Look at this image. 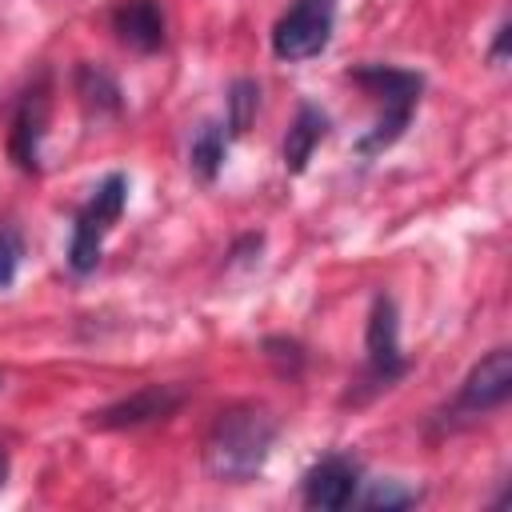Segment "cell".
Instances as JSON below:
<instances>
[{
	"mask_svg": "<svg viewBox=\"0 0 512 512\" xmlns=\"http://www.w3.org/2000/svg\"><path fill=\"white\" fill-rule=\"evenodd\" d=\"M272 440H276V420L256 404H236L216 416L204 440V468L220 484H244L264 468Z\"/></svg>",
	"mask_w": 512,
	"mask_h": 512,
	"instance_id": "1",
	"label": "cell"
},
{
	"mask_svg": "<svg viewBox=\"0 0 512 512\" xmlns=\"http://www.w3.org/2000/svg\"><path fill=\"white\" fill-rule=\"evenodd\" d=\"M368 96H376L384 104L380 120L372 124V132L360 136L356 152L372 156V152H384L388 144L400 140V132L408 128L412 120V108L420 100V88H424V76L420 72H408V68H392V64H360L348 72Z\"/></svg>",
	"mask_w": 512,
	"mask_h": 512,
	"instance_id": "2",
	"label": "cell"
},
{
	"mask_svg": "<svg viewBox=\"0 0 512 512\" xmlns=\"http://www.w3.org/2000/svg\"><path fill=\"white\" fill-rule=\"evenodd\" d=\"M124 200H128V180H124L120 172H112V176L92 192V200L80 208V216H76V224H72V244H68V264H72V272H92V268L100 264L104 236H108L112 224L120 220Z\"/></svg>",
	"mask_w": 512,
	"mask_h": 512,
	"instance_id": "3",
	"label": "cell"
},
{
	"mask_svg": "<svg viewBox=\"0 0 512 512\" xmlns=\"http://www.w3.org/2000/svg\"><path fill=\"white\" fill-rule=\"evenodd\" d=\"M336 20V0H292V8L272 28V52L288 64L312 60L328 48Z\"/></svg>",
	"mask_w": 512,
	"mask_h": 512,
	"instance_id": "4",
	"label": "cell"
},
{
	"mask_svg": "<svg viewBox=\"0 0 512 512\" xmlns=\"http://www.w3.org/2000/svg\"><path fill=\"white\" fill-rule=\"evenodd\" d=\"M184 396H188V388H180V384H148V388H140V392H132V396L108 404L104 412H96L92 424H96V428H136V424H152V420L172 416V412L184 404Z\"/></svg>",
	"mask_w": 512,
	"mask_h": 512,
	"instance_id": "5",
	"label": "cell"
},
{
	"mask_svg": "<svg viewBox=\"0 0 512 512\" xmlns=\"http://www.w3.org/2000/svg\"><path fill=\"white\" fill-rule=\"evenodd\" d=\"M356 484H360V464L352 456H324L304 476V504L308 508L336 512V508L352 504Z\"/></svg>",
	"mask_w": 512,
	"mask_h": 512,
	"instance_id": "6",
	"label": "cell"
},
{
	"mask_svg": "<svg viewBox=\"0 0 512 512\" xmlns=\"http://www.w3.org/2000/svg\"><path fill=\"white\" fill-rule=\"evenodd\" d=\"M368 368L380 384L404 376L408 360L400 352V324H396V304L388 296H376L372 316H368Z\"/></svg>",
	"mask_w": 512,
	"mask_h": 512,
	"instance_id": "7",
	"label": "cell"
},
{
	"mask_svg": "<svg viewBox=\"0 0 512 512\" xmlns=\"http://www.w3.org/2000/svg\"><path fill=\"white\" fill-rule=\"evenodd\" d=\"M512 396V352L492 348L464 380L460 388V408L468 412H492Z\"/></svg>",
	"mask_w": 512,
	"mask_h": 512,
	"instance_id": "8",
	"label": "cell"
},
{
	"mask_svg": "<svg viewBox=\"0 0 512 512\" xmlns=\"http://www.w3.org/2000/svg\"><path fill=\"white\" fill-rule=\"evenodd\" d=\"M44 124H48V96H44V84L24 92L16 116H12V160L24 168V172H36L40 168V136H44Z\"/></svg>",
	"mask_w": 512,
	"mask_h": 512,
	"instance_id": "9",
	"label": "cell"
},
{
	"mask_svg": "<svg viewBox=\"0 0 512 512\" xmlns=\"http://www.w3.org/2000/svg\"><path fill=\"white\" fill-rule=\"evenodd\" d=\"M112 28H116L120 44H128L136 52H156L164 44V8H160V0H124L112 12Z\"/></svg>",
	"mask_w": 512,
	"mask_h": 512,
	"instance_id": "10",
	"label": "cell"
},
{
	"mask_svg": "<svg viewBox=\"0 0 512 512\" xmlns=\"http://www.w3.org/2000/svg\"><path fill=\"white\" fill-rule=\"evenodd\" d=\"M328 136V116L312 104V100H304L300 108H296V120H292V128H288V136H284V168L296 176V172H304L308 168V160H312V152H316V144Z\"/></svg>",
	"mask_w": 512,
	"mask_h": 512,
	"instance_id": "11",
	"label": "cell"
},
{
	"mask_svg": "<svg viewBox=\"0 0 512 512\" xmlns=\"http://www.w3.org/2000/svg\"><path fill=\"white\" fill-rule=\"evenodd\" d=\"M224 152H228L224 124H216V120L200 124V132L192 136V168H196L204 180H216V172H220V164H224Z\"/></svg>",
	"mask_w": 512,
	"mask_h": 512,
	"instance_id": "12",
	"label": "cell"
},
{
	"mask_svg": "<svg viewBox=\"0 0 512 512\" xmlns=\"http://www.w3.org/2000/svg\"><path fill=\"white\" fill-rule=\"evenodd\" d=\"M76 92L84 96V104L88 108H104V112H116L120 108V88H116V80L104 72V68H96V64H80V72H76Z\"/></svg>",
	"mask_w": 512,
	"mask_h": 512,
	"instance_id": "13",
	"label": "cell"
},
{
	"mask_svg": "<svg viewBox=\"0 0 512 512\" xmlns=\"http://www.w3.org/2000/svg\"><path fill=\"white\" fill-rule=\"evenodd\" d=\"M256 104H260V88L256 80H236L232 84V96H228V128L240 136L248 132L252 116H256Z\"/></svg>",
	"mask_w": 512,
	"mask_h": 512,
	"instance_id": "14",
	"label": "cell"
},
{
	"mask_svg": "<svg viewBox=\"0 0 512 512\" xmlns=\"http://www.w3.org/2000/svg\"><path fill=\"white\" fill-rule=\"evenodd\" d=\"M420 500V492L416 488H404L400 480H376L372 488H368V496H364V508H372V512H396V508H408V504H416Z\"/></svg>",
	"mask_w": 512,
	"mask_h": 512,
	"instance_id": "15",
	"label": "cell"
},
{
	"mask_svg": "<svg viewBox=\"0 0 512 512\" xmlns=\"http://www.w3.org/2000/svg\"><path fill=\"white\" fill-rule=\"evenodd\" d=\"M20 256H24V248H20V236H16L12 228H0V288H8V284L16 280Z\"/></svg>",
	"mask_w": 512,
	"mask_h": 512,
	"instance_id": "16",
	"label": "cell"
},
{
	"mask_svg": "<svg viewBox=\"0 0 512 512\" xmlns=\"http://www.w3.org/2000/svg\"><path fill=\"white\" fill-rule=\"evenodd\" d=\"M504 48H508V24H500V32H496V48H492V60H504Z\"/></svg>",
	"mask_w": 512,
	"mask_h": 512,
	"instance_id": "17",
	"label": "cell"
},
{
	"mask_svg": "<svg viewBox=\"0 0 512 512\" xmlns=\"http://www.w3.org/2000/svg\"><path fill=\"white\" fill-rule=\"evenodd\" d=\"M4 476H8V456L0 452V488H4Z\"/></svg>",
	"mask_w": 512,
	"mask_h": 512,
	"instance_id": "18",
	"label": "cell"
}]
</instances>
